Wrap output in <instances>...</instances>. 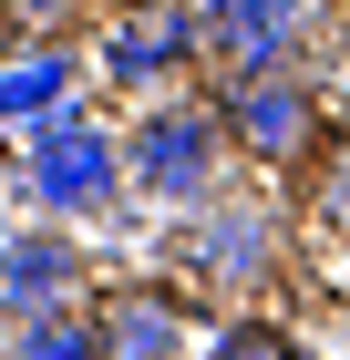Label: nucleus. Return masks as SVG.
Listing matches in <instances>:
<instances>
[{
    "mask_svg": "<svg viewBox=\"0 0 350 360\" xmlns=\"http://www.w3.org/2000/svg\"><path fill=\"white\" fill-rule=\"evenodd\" d=\"M165 268L186 278L216 319L268 309L278 288H289V206H268V175L237 165L196 217H175V226H165Z\"/></svg>",
    "mask_w": 350,
    "mask_h": 360,
    "instance_id": "1",
    "label": "nucleus"
},
{
    "mask_svg": "<svg viewBox=\"0 0 350 360\" xmlns=\"http://www.w3.org/2000/svg\"><path fill=\"white\" fill-rule=\"evenodd\" d=\"M124 175H135V217L175 226L196 217L227 175H237V134H227V113H216V83L206 93H155V103H135V124H124Z\"/></svg>",
    "mask_w": 350,
    "mask_h": 360,
    "instance_id": "2",
    "label": "nucleus"
},
{
    "mask_svg": "<svg viewBox=\"0 0 350 360\" xmlns=\"http://www.w3.org/2000/svg\"><path fill=\"white\" fill-rule=\"evenodd\" d=\"M11 195H31V217H62V226H104V217H135V175H124V124L93 103L52 113L21 134V175Z\"/></svg>",
    "mask_w": 350,
    "mask_h": 360,
    "instance_id": "3",
    "label": "nucleus"
},
{
    "mask_svg": "<svg viewBox=\"0 0 350 360\" xmlns=\"http://www.w3.org/2000/svg\"><path fill=\"white\" fill-rule=\"evenodd\" d=\"M216 113H227L247 175H309V165L330 155V103H320V83H309V62L216 83Z\"/></svg>",
    "mask_w": 350,
    "mask_h": 360,
    "instance_id": "4",
    "label": "nucleus"
},
{
    "mask_svg": "<svg viewBox=\"0 0 350 360\" xmlns=\"http://www.w3.org/2000/svg\"><path fill=\"white\" fill-rule=\"evenodd\" d=\"M196 11V62L206 83H237V72H289V62L320 52L330 0H186Z\"/></svg>",
    "mask_w": 350,
    "mask_h": 360,
    "instance_id": "5",
    "label": "nucleus"
},
{
    "mask_svg": "<svg viewBox=\"0 0 350 360\" xmlns=\"http://www.w3.org/2000/svg\"><path fill=\"white\" fill-rule=\"evenodd\" d=\"M82 41H93L104 93H124V103H155V93H175L186 72H206V62H196V11L186 0H113Z\"/></svg>",
    "mask_w": 350,
    "mask_h": 360,
    "instance_id": "6",
    "label": "nucleus"
},
{
    "mask_svg": "<svg viewBox=\"0 0 350 360\" xmlns=\"http://www.w3.org/2000/svg\"><path fill=\"white\" fill-rule=\"evenodd\" d=\"M196 319H206V299H196L186 278H104L93 288V330H104V360H186L196 350Z\"/></svg>",
    "mask_w": 350,
    "mask_h": 360,
    "instance_id": "7",
    "label": "nucleus"
},
{
    "mask_svg": "<svg viewBox=\"0 0 350 360\" xmlns=\"http://www.w3.org/2000/svg\"><path fill=\"white\" fill-rule=\"evenodd\" d=\"M0 299H11V319H42V309H82L93 299V248H82V226L62 217H21L11 226V257H0Z\"/></svg>",
    "mask_w": 350,
    "mask_h": 360,
    "instance_id": "8",
    "label": "nucleus"
},
{
    "mask_svg": "<svg viewBox=\"0 0 350 360\" xmlns=\"http://www.w3.org/2000/svg\"><path fill=\"white\" fill-rule=\"evenodd\" d=\"M82 72H93V52H73V41H11V72H0V113L11 124H52V113H73L82 103Z\"/></svg>",
    "mask_w": 350,
    "mask_h": 360,
    "instance_id": "9",
    "label": "nucleus"
},
{
    "mask_svg": "<svg viewBox=\"0 0 350 360\" xmlns=\"http://www.w3.org/2000/svg\"><path fill=\"white\" fill-rule=\"evenodd\" d=\"M0 360H104L93 299H82V309H42V319H11V350H0Z\"/></svg>",
    "mask_w": 350,
    "mask_h": 360,
    "instance_id": "10",
    "label": "nucleus"
},
{
    "mask_svg": "<svg viewBox=\"0 0 350 360\" xmlns=\"http://www.w3.org/2000/svg\"><path fill=\"white\" fill-rule=\"evenodd\" d=\"M299 217H309V237H320L330 257H350V144H330L320 165H309V206H299Z\"/></svg>",
    "mask_w": 350,
    "mask_h": 360,
    "instance_id": "11",
    "label": "nucleus"
},
{
    "mask_svg": "<svg viewBox=\"0 0 350 360\" xmlns=\"http://www.w3.org/2000/svg\"><path fill=\"white\" fill-rule=\"evenodd\" d=\"M196 360H299V340L278 330L268 309H237V319H216V330H206Z\"/></svg>",
    "mask_w": 350,
    "mask_h": 360,
    "instance_id": "12",
    "label": "nucleus"
}]
</instances>
